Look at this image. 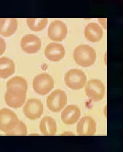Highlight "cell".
Instances as JSON below:
<instances>
[{"label": "cell", "mask_w": 123, "mask_h": 152, "mask_svg": "<svg viewBox=\"0 0 123 152\" xmlns=\"http://www.w3.org/2000/svg\"><path fill=\"white\" fill-rule=\"evenodd\" d=\"M28 86L25 79L16 76L10 79L7 83L5 100L7 105L13 108L21 107L26 99Z\"/></svg>", "instance_id": "obj_1"}, {"label": "cell", "mask_w": 123, "mask_h": 152, "mask_svg": "<svg viewBox=\"0 0 123 152\" xmlns=\"http://www.w3.org/2000/svg\"><path fill=\"white\" fill-rule=\"evenodd\" d=\"M74 61L78 65L84 67L94 64L96 59V53L93 48L86 44L78 45L74 50Z\"/></svg>", "instance_id": "obj_2"}, {"label": "cell", "mask_w": 123, "mask_h": 152, "mask_svg": "<svg viewBox=\"0 0 123 152\" xmlns=\"http://www.w3.org/2000/svg\"><path fill=\"white\" fill-rule=\"evenodd\" d=\"M87 78L84 72L80 69H72L64 76V81L68 88L74 90L82 89L86 85Z\"/></svg>", "instance_id": "obj_3"}, {"label": "cell", "mask_w": 123, "mask_h": 152, "mask_svg": "<svg viewBox=\"0 0 123 152\" xmlns=\"http://www.w3.org/2000/svg\"><path fill=\"white\" fill-rule=\"evenodd\" d=\"M54 83L52 76L47 73L38 75L34 78L33 87L36 93L45 96L49 93L54 87Z\"/></svg>", "instance_id": "obj_4"}, {"label": "cell", "mask_w": 123, "mask_h": 152, "mask_svg": "<svg viewBox=\"0 0 123 152\" xmlns=\"http://www.w3.org/2000/svg\"><path fill=\"white\" fill-rule=\"evenodd\" d=\"M67 102V96L64 91L61 89H56L47 97V106L51 112H59L65 106Z\"/></svg>", "instance_id": "obj_5"}, {"label": "cell", "mask_w": 123, "mask_h": 152, "mask_svg": "<svg viewBox=\"0 0 123 152\" xmlns=\"http://www.w3.org/2000/svg\"><path fill=\"white\" fill-rule=\"evenodd\" d=\"M16 113L12 110L4 108L0 110V130L7 134L19 121Z\"/></svg>", "instance_id": "obj_6"}, {"label": "cell", "mask_w": 123, "mask_h": 152, "mask_svg": "<svg viewBox=\"0 0 123 152\" xmlns=\"http://www.w3.org/2000/svg\"><path fill=\"white\" fill-rule=\"evenodd\" d=\"M85 92L92 101L95 102L101 101L105 96V86L100 80H91L86 85Z\"/></svg>", "instance_id": "obj_7"}, {"label": "cell", "mask_w": 123, "mask_h": 152, "mask_svg": "<svg viewBox=\"0 0 123 152\" xmlns=\"http://www.w3.org/2000/svg\"><path fill=\"white\" fill-rule=\"evenodd\" d=\"M24 115L28 119L32 120L38 119L44 112V106L40 100L30 99L27 100L23 108Z\"/></svg>", "instance_id": "obj_8"}, {"label": "cell", "mask_w": 123, "mask_h": 152, "mask_svg": "<svg viewBox=\"0 0 123 152\" xmlns=\"http://www.w3.org/2000/svg\"><path fill=\"white\" fill-rule=\"evenodd\" d=\"M67 33V26L60 20H56L52 22L48 28V37L54 41H62L65 38Z\"/></svg>", "instance_id": "obj_9"}, {"label": "cell", "mask_w": 123, "mask_h": 152, "mask_svg": "<svg viewBox=\"0 0 123 152\" xmlns=\"http://www.w3.org/2000/svg\"><path fill=\"white\" fill-rule=\"evenodd\" d=\"M97 130L96 123L91 117H83L78 122L77 126V131L78 135H93Z\"/></svg>", "instance_id": "obj_10"}, {"label": "cell", "mask_w": 123, "mask_h": 152, "mask_svg": "<svg viewBox=\"0 0 123 152\" xmlns=\"http://www.w3.org/2000/svg\"><path fill=\"white\" fill-rule=\"evenodd\" d=\"M21 45L22 49L28 54H33L37 52L41 47V42L38 37L34 34H28L21 39Z\"/></svg>", "instance_id": "obj_11"}, {"label": "cell", "mask_w": 123, "mask_h": 152, "mask_svg": "<svg viewBox=\"0 0 123 152\" xmlns=\"http://www.w3.org/2000/svg\"><path fill=\"white\" fill-rule=\"evenodd\" d=\"M65 51L63 45L60 43H51L46 47L45 55L52 62H59L64 57Z\"/></svg>", "instance_id": "obj_12"}, {"label": "cell", "mask_w": 123, "mask_h": 152, "mask_svg": "<svg viewBox=\"0 0 123 152\" xmlns=\"http://www.w3.org/2000/svg\"><path fill=\"white\" fill-rule=\"evenodd\" d=\"M81 115L80 110L77 105L70 104L62 112L61 118L66 124H73L78 121Z\"/></svg>", "instance_id": "obj_13"}, {"label": "cell", "mask_w": 123, "mask_h": 152, "mask_svg": "<svg viewBox=\"0 0 123 152\" xmlns=\"http://www.w3.org/2000/svg\"><path fill=\"white\" fill-rule=\"evenodd\" d=\"M85 36L89 41L97 42L100 41L103 36L102 28L95 23L88 24L85 29Z\"/></svg>", "instance_id": "obj_14"}, {"label": "cell", "mask_w": 123, "mask_h": 152, "mask_svg": "<svg viewBox=\"0 0 123 152\" xmlns=\"http://www.w3.org/2000/svg\"><path fill=\"white\" fill-rule=\"evenodd\" d=\"M18 22L16 18H0V35L9 37L17 31Z\"/></svg>", "instance_id": "obj_15"}, {"label": "cell", "mask_w": 123, "mask_h": 152, "mask_svg": "<svg viewBox=\"0 0 123 152\" xmlns=\"http://www.w3.org/2000/svg\"><path fill=\"white\" fill-rule=\"evenodd\" d=\"M40 129L43 135H55L57 131V127L55 119L51 117L45 116L41 120Z\"/></svg>", "instance_id": "obj_16"}, {"label": "cell", "mask_w": 123, "mask_h": 152, "mask_svg": "<svg viewBox=\"0 0 123 152\" xmlns=\"http://www.w3.org/2000/svg\"><path fill=\"white\" fill-rule=\"evenodd\" d=\"M15 72V65L12 60L7 57L0 58V78H7Z\"/></svg>", "instance_id": "obj_17"}, {"label": "cell", "mask_w": 123, "mask_h": 152, "mask_svg": "<svg viewBox=\"0 0 123 152\" xmlns=\"http://www.w3.org/2000/svg\"><path fill=\"white\" fill-rule=\"evenodd\" d=\"M28 26L31 30L39 32L44 29L48 23V19L46 18H28L27 19Z\"/></svg>", "instance_id": "obj_18"}, {"label": "cell", "mask_w": 123, "mask_h": 152, "mask_svg": "<svg viewBox=\"0 0 123 152\" xmlns=\"http://www.w3.org/2000/svg\"><path fill=\"white\" fill-rule=\"evenodd\" d=\"M27 132L26 125L21 121L19 120L16 126L8 132L7 135H25Z\"/></svg>", "instance_id": "obj_19"}, {"label": "cell", "mask_w": 123, "mask_h": 152, "mask_svg": "<svg viewBox=\"0 0 123 152\" xmlns=\"http://www.w3.org/2000/svg\"><path fill=\"white\" fill-rule=\"evenodd\" d=\"M6 48V44L4 40L0 37V56L4 53Z\"/></svg>", "instance_id": "obj_20"}, {"label": "cell", "mask_w": 123, "mask_h": 152, "mask_svg": "<svg viewBox=\"0 0 123 152\" xmlns=\"http://www.w3.org/2000/svg\"><path fill=\"white\" fill-rule=\"evenodd\" d=\"M99 22L101 23V25L103 26L105 28H106L107 27V23H106V19H103V22L102 20V18L99 19Z\"/></svg>", "instance_id": "obj_21"}]
</instances>
